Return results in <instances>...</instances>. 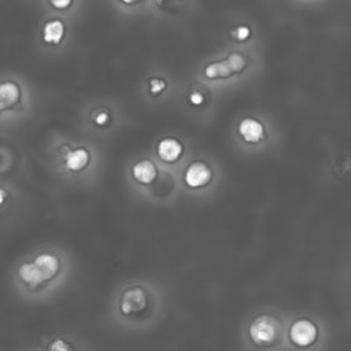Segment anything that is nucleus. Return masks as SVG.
<instances>
[{
  "instance_id": "f257e3e1",
  "label": "nucleus",
  "mask_w": 351,
  "mask_h": 351,
  "mask_svg": "<svg viewBox=\"0 0 351 351\" xmlns=\"http://www.w3.org/2000/svg\"><path fill=\"white\" fill-rule=\"evenodd\" d=\"M97 151L81 140L62 138L49 151V163L55 174L77 181L93 176L97 167Z\"/></svg>"
},
{
  "instance_id": "f03ea898",
  "label": "nucleus",
  "mask_w": 351,
  "mask_h": 351,
  "mask_svg": "<svg viewBox=\"0 0 351 351\" xmlns=\"http://www.w3.org/2000/svg\"><path fill=\"white\" fill-rule=\"evenodd\" d=\"M30 107L26 82L16 75L0 77V123L23 117Z\"/></svg>"
},
{
  "instance_id": "7ed1b4c3",
  "label": "nucleus",
  "mask_w": 351,
  "mask_h": 351,
  "mask_svg": "<svg viewBox=\"0 0 351 351\" xmlns=\"http://www.w3.org/2000/svg\"><path fill=\"white\" fill-rule=\"evenodd\" d=\"M70 40V21L59 15L47 14L40 23L38 45L47 53L66 49Z\"/></svg>"
},
{
  "instance_id": "20e7f679",
  "label": "nucleus",
  "mask_w": 351,
  "mask_h": 351,
  "mask_svg": "<svg viewBox=\"0 0 351 351\" xmlns=\"http://www.w3.org/2000/svg\"><path fill=\"white\" fill-rule=\"evenodd\" d=\"M115 123V111L104 100H92L82 110V126L90 133H104Z\"/></svg>"
},
{
  "instance_id": "39448f33",
  "label": "nucleus",
  "mask_w": 351,
  "mask_h": 351,
  "mask_svg": "<svg viewBox=\"0 0 351 351\" xmlns=\"http://www.w3.org/2000/svg\"><path fill=\"white\" fill-rule=\"evenodd\" d=\"M248 66L247 58L240 52H232L225 59L210 62L206 64L203 74L208 80L229 78L234 74H240Z\"/></svg>"
},
{
  "instance_id": "423d86ee",
  "label": "nucleus",
  "mask_w": 351,
  "mask_h": 351,
  "mask_svg": "<svg viewBox=\"0 0 351 351\" xmlns=\"http://www.w3.org/2000/svg\"><path fill=\"white\" fill-rule=\"evenodd\" d=\"M280 325L276 318L270 315H261L255 318L248 329L251 340L258 346H269L276 341Z\"/></svg>"
},
{
  "instance_id": "0eeeda50",
  "label": "nucleus",
  "mask_w": 351,
  "mask_h": 351,
  "mask_svg": "<svg viewBox=\"0 0 351 351\" xmlns=\"http://www.w3.org/2000/svg\"><path fill=\"white\" fill-rule=\"evenodd\" d=\"M289 337L298 347H310L318 337V328L313 321L302 318L291 325Z\"/></svg>"
},
{
  "instance_id": "6e6552de",
  "label": "nucleus",
  "mask_w": 351,
  "mask_h": 351,
  "mask_svg": "<svg viewBox=\"0 0 351 351\" xmlns=\"http://www.w3.org/2000/svg\"><path fill=\"white\" fill-rule=\"evenodd\" d=\"M213 170L211 167L203 160H193L189 163L184 173V182L186 186L192 189L203 188L208 185L213 180Z\"/></svg>"
},
{
  "instance_id": "1a4fd4ad",
  "label": "nucleus",
  "mask_w": 351,
  "mask_h": 351,
  "mask_svg": "<svg viewBox=\"0 0 351 351\" xmlns=\"http://www.w3.org/2000/svg\"><path fill=\"white\" fill-rule=\"evenodd\" d=\"M237 132L248 144H258L266 138V129L261 121L252 117H245L239 122Z\"/></svg>"
},
{
  "instance_id": "9d476101",
  "label": "nucleus",
  "mask_w": 351,
  "mask_h": 351,
  "mask_svg": "<svg viewBox=\"0 0 351 351\" xmlns=\"http://www.w3.org/2000/svg\"><path fill=\"white\" fill-rule=\"evenodd\" d=\"M121 311L125 315L138 313L145 308L147 306V293L143 288L140 287H133L129 288L128 291L123 292L121 298Z\"/></svg>"
},
{
  "instance_id": "9b49d317",
  "label": "nucleus",
  "mask_w": 351,
  "mask_h": 351,
  "mask_svg": "<svg viewBox=\"0 0 351 351\" xmlns=\"http://www.w3.org/2000/svg\"><path fill=\"white\" fill-rule=\"evenodd\" d=\"M130 176L140 185H151L158 177V167L152 159L143 158L132 165Z\"/></svg>"
},
{
  "instance_id": "f8f14e48",
  "label": "nucleus",
  "mask_w": 351,
  "mask_h": 351,
  "mask_svg": "<svg viewBox=\"0 0 351 351\" xmlns=\"http://www.w3.org/2000/svg\"><path fill=\"white\" fill-rule=\"evenodd\" d=\"M182 154L184 145L176 137H163L156 145V155L165 163H176Z\"/></svg>"
},
{
  "instance_id": "ddd939ff",
  "label": "nucleus",
  "mask_w": 351,
  "mask_h": 351,
  "mask_svg": "<svg viewBox=\"0 0 351 351\" xmlns=\"http://www.w3.org/2000/svg\"><path fill=\"white\" fill-rule=\"evenodd\" d=\"M40 1L44 10L47 11V14L59 15L67 19L77 12L81 4V0H40Z\"/></svg>"
},
{
  "instance_id": "4468645a",
  "label": "nucleus",
  "mask_w": 351,
  "mask_h": 351,
  "mask_svg": "<svg viewBox=\"0 0 351 351\" xmlns=\"http://www.w3.org/2000/svg\"><path fill=\"white\" fill-rule=\"evenodd\" d=\"M33 263L38 269L44 281L51 280L52 277H55L59 267H60L58 256L53 255V254H49V252H43V254L37 255L36 259L33 261Z\"/></svg>"
},
{
  "instance_id": "2eb2a0df",
  "label": "nucleus",
  "mask_w": 351,
  "mask_h": 351,
  "mask_svg": "<svg viewBox=\"0 0 351 351\" xmlns=\"http://www.w3.org/2000/svg\"><path fill=\"white\" fill-rule=\"evenodd\" d=\"M18 274H19V278L27 284H32V285H37L40 282H44L43 280V276L40 274L38 269L36 267V265L32 262V263H23L19 270H18Z\"/></svg>"
},
{
  "instance_id": "dca6fc26",
  "label": "nucleus",
  "mask_w": 351,
  "mask_h": 351,
  "mask_svg": "<svg viewBox=\"0 0 351 351\" xmlns=\"http://www.w3.org/2000/svg\"><path fill=\"white\" fill-rule=\"evenodd\" d=\"M167 88V82L159 77H151L147 80V90L151 96H158L163 93Z\"/></svg>"
},
{
  "instance_id": "f3484780",
  "label": "nucleus",
  "mask_w": 351,
  "mask_h": 351,
  "mask_svg": "<svg viewBox=\"0 0 351 351\" xmlns=\"http://www.w3.org/2000/svg\"><path fill=\"white\" fill-rule=\"evenodd\" d=\"M252 32H251V27L248 25H239L233 29L232 32V37L240 43L243 41H247L250 37H251Z\"/></svg>"
},
{
  "instance_id": "a211bd4d",
  "label": "nucleus",
  "mask_w": 351,
  "mask_h": 351,
  "mask_svg": "<svg viewBox=\"0 0 351 351\" xmlns=\"http://www.w3.org/2000/svg\"><path fill=\"white\" fill-rule=\"evenodd\" d=\"M48 351H70V346L64 340L58 339L49 344Z\"/></svg>"
},
{
  "instance_id": "6ab92c4d",
  "label": "nucleus",
  "mask_w": 351,
  "mask_h": 351,
  "mask_svg": "<svg viewBox=\"0 0 351 351\" xmlns=\"http://www.w3.org/2000/svg\"><path fill=\"white\" fill-rule=\"evenodd\" d=\"M112 3L122 8H134L141 3V0H112Z\"/></svg>"
},
{
  "instance_id": "aec40b11",
  "label": "nucleus",
  "mask_w": 351,
  "mask_h": 351,
  "mask_svg": "<svg viewBox=\"0 0 351 351\" xmlns=\"http://www.w3.org/2000/svg\"><path fill=\"white\" fill-rule=\"evenodd\" d=\"M189 103L193 104V106H202L203 101H204V96L200 93V92H192L188 97Z\"/></svg>"
},
{
  "instance_id": "412c9836",
  "label": "nucleus",
  "mask_w": 351,
  "mask_h": 351,
  "mask_svg": "<svg viewBox=\"0 0 351 351\" xmlns=\"http://www.w3.org/2000/svg\"><path fill=\"white\" fill-rule=\"evenodd\" d=\"M10 196H11V193H10L8 188L4 186L3 184H0V207H3L8 202Z\"/></svg>"
}]
</instances>
